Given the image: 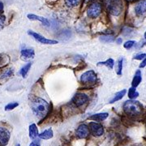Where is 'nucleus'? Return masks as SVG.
I'll return each instance as SVG.
<instances>
[{
  "instance_id": "nucleus-16",
  "label": "nucleus",
  "mask_w": 146,
  "mask_h": 146,
  "mask_svg": "<svg viewBox=\"0 0 146 146\" xmlns=\"http://www.w3.org/2000/svg\"><path fill=\"white\" fill-rule=\"evenodd\" d=\"M53 136H54V132H53V130L51 128H49V129H46L44 131H42V133L39 135V137L42 139V140H49L50 138H52Z\"/></svg>"
},
{
  "instance_id": "nucleus-4",
  "label": "nucleus",
  "mask_w": 146,
  "mask_h": 146,
  "mask_svg": "<svg viewBox=\"0 0 146 146\" xmlns=\"http://www.w3.org/2000/svg\"><path fill=\"white\" fill-rule=\"evenodd\" d=\"M80 81L84 84H94L97 82V74L93 70L87 71L80 76Z\"/></svg>"
},
{
  "instance_id": "nucleus-17",
  "label": "nucleus",
  "mask_w": 146,
  "mask_h": 146,
  "mask_svg": "<svg viewBox=\"0 0 146 146\" xmlns=\"http://www.w3.org/2000/svg\"><path fill=\"white\" fill-rule=\"evenodd\" d=\"M126 93H127V90H126V89H123L122 91L118 92L117 94H115V95L114 96V98L110 100V104H112V103H115V102H118V101L121 100L123 98V97H124V95L126 94Z\"/></svg>"
},
{
  "instance_id": "nucleus-34",
  "label": "nucleus",
  "mask_w": 146,
  "mask_h": 146,
  "mask_svg": "<svg viewBox=\"0 0 146 146\" xmlns=\"http://www.w3.org/2000/svg\"><path fill=\"white\" fill-rule=\"evenodd\" d=\"M3 62V57H1V55H0V63H2Z\"/></svg>"
},
{
  "instance_id": "nucleus-12",
  "label": "nucleus",
  "mask_w": 146,
  "mask_h": 146,
  "mask_svg": "<svg viewBox=\"0 0 146 146\" xmlns=\"http://www.w3.org/2000/svg\"><path fill=\"white\" fill-rule=\"evenodd\" d=\"M34 55H35V52L33 49H25V50H22L21 52V58L25 61L33 58Z\"/></svg>"
},
{
  "instance_id": "nucleus-22",
  "label": "nucleus",
  "mask_w": 146,
  "mask_h": 146,
  "mask_svg": "<svg viewBox=\"0 0 146 146\" xmlns=\"http://www.w3.org/2000/svg\"><path fill=\"white\" fill-rule=\"evenodd\" d=\"M139 96V94L136 91V88L131 87L128 90V98L131 100H135Z\"/></svg>"
},
{
  "instance_id": "nucleus-29",
  "label": "nucleus",
  "mask_w": 146,
  "mask_h": 146,
  "mask_svg": "<svg viewBox=\"0 0 146 146\" xmlns=\"http://www.w3.org/2000/svg\"><path fill=\"white\" fill-rule=\"evenodd\" d=\"M146 57V54H137L134 57V59L136 60H141V59H145Z\"/></svg>"
},
{
  "instance_id": "nucleus-7",
  "label": "nucleus",
  "mask_w": 146,
  "mask_h": 146,
  "mask_svg": "<svg viewBox=\"0 0 146 146\" xmlns=\"http://www.w3.org/2000/svg\"><path fill=\"white\" fill-rule=\"evenodd\" d=\"M89 128L90 132L94 136H101L104 133V128L102 125L97 122H90L89 124Z\"/></svg>"
},
{
  "instance_id": "nucleus-15",
  "label": "nucleus",
  "mask_w": 146,
  "mask_h": 146,
  "mask_svg": "<svg viewBox=\"0 0 146 146\" xmlns=\"http://www.w3.org/2000/svg\"><path fill=\"white\" fill-rule=\"evenodd\" d=\"M141 80H142L141 72L140 70H138V71H136V74H135V76H134V78L132 80V82H131L132 87H133V88H136V87L140 84V83L141 82Z\"/></svg>"
},
{
  "instance_id": "nucleus-10",
  "label": "nucleus",
  "mask_w": 146,
  "mask_h": 146,
  "mask_svg": "<svg viewBox=\"0 0 146 146\" xmlns=\"http://www.w3.org/2000/svg\"><path fill=\"white\" fill-rule=\"evenodd\" d=\"M76 136L79 138H86L89 135V126L86 124H80L76 129Z\"/></svg>"
},
{
  "instance_id": "nucleus-20",
  "label": "nucleus",
  "mask_w": 146,
  "mask_h": 146,
  "mask_svg": "<svg viewBox=\"0 0 146 146\" xmlns=\"http://www.w3.org/2000/svg\"><path fill=\"white\" fill-rule=\"evenodd\" d=\"M98 65L100 66V65H103V66H106V67H107L110 69H113L114 68V65H115V61L112 59V58H109V59H107L106 61H105V62H99V63H98Z\"/></svg>"
},
{
  "instance_id": "nucleus-2",
  "label": "nucleus",
  "mask_w": 146,
  "mask_h": 146,
  "mask_svg": "<svg viewBox=\"0 0 146 146\" xmlns=\"http://www.w3.org/2000/svg\"><path fill=\"white\" fill-rule=\"evenodd\" d=\"M123 111L127 115L131 117H136L142 114L143 111V106L140 102L136 100H129L124 102L123 106Z\"/></svg>"
},
{
  "instance_id": "nucleus-33",
  "label": "nucleus",
  "mask_w": 146,
  "mask_h": 146,
  "mask_svg": "<svg viewBox=\"0 0 146 146\" xmlns=\"http://www.w3.org/2000/svg\"><path fill=\"white\" fill-rule=\"evenodd\" d=\"M116 42H117V43H118V44H121V43H122V42H123V40H122V38H118V39L116 40Z\"/></svg>"
},
{
  "instance_id": "nucleus-31",
  "label": "nucleus",
  "mask_w": 146,
  "mask_h": 146,
  "mask_svg": "<svg viewBox=\"0 0 146 146\" xmlns=\"http://www.w3.org/2000/svg\"><path fill=\"white\" fill-rule=\"evenodd\" d=\"M3 8H4V5L2 1H0V14L3 11Z\"/></svg>"
},
{
  "instance_id": "nucleus-8",
  "label": "nucleus",
  "mask_w": 146,
  "mask_h": 146,
  "mask_svg": "<svg viewBox=\"0 0 146 146\" xmlns=\"http://www.w3.org/2000/svg\"><path fill=\"white\" fill-rule=\"evenodd\" d=\"M89 101L88 95L84 93H76L73 97L72 102L76 105L77 107H80L83 105L86 104Z\"/></svg>"
},
{
  "instance_id": "nucleus-25",
  "label": "nucleus",
  "mask_w": 146,
  "mask_h": 146,
  "mask_svg": "<svg viewBox=\"0 0 146 146\" xmlns=\"http://www.w3.org/2000/svg\"><path fill=\"white\" fill-rule=\"evenodd\" d=\"M123 58H119V60L117 63V69H116V72L117 74L120 76L122 75V70H123Z\"/></svg>"
},
{
  "instance_id": "nucleus-13",
  "label": "nucleus",
  "mask_w": 146,
  "mask_h": 146,
  "mask_svg": "<svg viewBox=\"0 0 146 146\" xmlns=\"http://www.w3.org/2000/svg\"><path fill=\"white\" fill-rule=\"evenodd\" d=\"M28 18L30 21H40V22H42L43 25H46V26H49L50 25V21H49V20H47L46 18H44L42 16H36V15H33V14H29L28 15Z\"/></svg>"
},
{
  "instance_id": "nucleus-23",
  "label": "nucleus",
  "mask_w": 146,
  "mask_h": 146,
  "mask_svg": "<svg viewBox=\"0 0 146 146\" xmlns=\"http://www.w3.org/2000/svg\"><path fill=\"white\" fill-rule=\"evenodd\" d=\"M81 0H65L66 5L69 7H75L80 3Z\"/></svg>"
},
{
  "instance_id": "nucleus-36",
  "label": "nucleus",
  "mask_w": 146,
  "mask_h": 146,
  "mask_svg": "<svg viewBox=\"0 0 146 146\" xmlns=\"http://www.w3.org/2000/svg\"><path fill=\"white\" fill-rule=\"evenodd\" d=\"M127 1H128V2H131V1H133V0H127Z\"/></svg>"
},
{
  "instance_id": "nucleus-24",
  "label": "nucleus",
  "mask_w": 146,
  "mask_h": 146,
  "mask_svg": "<svg viewBox=\"0 0 146 146\" xmlns=\"http://www.w3.org/2000/svg\"><path fill=\"white\" fill-rule=\"evenodd\" d=\"M100 40L102 42L105 43H108V42H112L115 41V38L113 36H110V35H104V36H102L100 37Z\"/></svg>"
},
{
  "instance_id": "nucleus-37",
  "label": "nucleus",
  "mask_w": 146,
  "mask_h": 146,
  "mask_svg": "<svg viewBox=\"0 0 146 146\" xmlns=\"http://www.w3.org/2000/svg\"><path fill=\"white\" fill-rule=\"evenodd\" d=\"M17 146H21V145H17Z\"/></svg>"
},
{
  "instance_id": "nucleus-6",
  "label": "nucleus",
  "mask_w": 146,
  "mask_h": 146,
  "mask_svg": "<svg viewBox=\"0 0 146 146\" xmlns=\"http://www.w3.org/2000/svg\"><path fill=\"white\" fill-rule=\"evenodd\" d=\"M28 33L29 35H31L36 41H37L38 42L42 43V44H44V45H55L57 44L58 41H55V40H50V39H47L46 37H44L42 35H40L39 33H36L35 32H33L31 30L28 31Z\"/></svg>"
},
{
  "instance_id": "nucleus-5",
  "label": "nucleus",
  "mask_w": 146,
  "mask_h": 146,
  "mask_svg": "<svg viewBox=\"0 0 146 146\" xmlns=\"http://www.w3.org/2000/svg\"><path fill=\"white\" fill-rule=\"evenodd\" d=\"M102 11V6L99 3H94L89 7L87 11V15L89 18H97L101 15Z\"/></svg>"
},
{
  "instance_id": "nucleus-18",
  "label": "nucleus",
  "mask_w": 146,
  "mask_h": 146,
  "mask_svg": "<svg viewBox=\"0 0 146 146\" xmlns=\"http://www.w3.org/2000/svg\"><path fill=\"white\" fill-rule=\"evenodd\" d=\"M38 135V129L35 123H33L29 126V137L31 139H35Z\"/></svg>"
},
{
  "instance_id": "nucleus-38",
  "label": "nucleus",
  "mask_w": 146,
  "mask_h": 146,
  "mask_svg": "<svg viewBox=\"0 0 146 146\" xmlns=\"http://www.w3.org/2000/svg\"><path fill=\"white\" fill-rule=\"evenodd\" d=\"M87 1H90V0H87Z\"/></svg>"
},
{
  "instance_id": "nucleus-19",
  "label": "nucleus",
  "mask_w": 146,
  "mask_h": 146,
  "mask_svg": "<svg viewBox=\"0 0 146 146\" xmlns=\"http://www.w3.org/2000/svg\"><path fill=\"white\" fill-rule=\"evenodd\" d=\"M13 70L12 69H5V70H3L2 72L0 73V78L1 79H6V78H9L11 76H13Z\"/></svg>"
},
{
  "instance_id": "nucleus-30",
  "label": "nucleus",
  "mask_w": 146,
  "mask_h": 146,
  "mask_svg": "<svg viewBox=\"0 0 146 146\" xmlns=\"http://www.w3.org/2000/svg\"><path fill=\"white\" fill-rule=\"evenodd\" d=\"M146 66V57L141 62V63L140 64V68H145Z\"/></svg>"
},
{
  "instance_id": "nucleus-14",
  "label": "nucleus",
  "mask_w": 146,
  "mask_h": 146,
  "mask_svg": "<svg viewBox=\"0 0 146 146\" xmlns=\"http://www.w3.org/2000/svg\"><path fill=\"white\" fill-rule=\"evenodd\" d=\"M108 116H109L108 113H98L89 117V119L94 120V122H102L106 119H107Z\"/></svg>"
},
{
  "instance_id": "nucleus-27",
  "label": "nucleus",
  "mask_w": 146,
  "mask_h": 146,
  "mask_svg": "<svg viewBox=\"0 0 146 146\" xmlns=\"http://www.w3.org/2000/svg\"><path fill=\"white\" fill-rule=\"evenodd\" d=\"M135 44H136L135 41H127V42H125V44L123 45V46H124L125 49L129 50V49H131V48H132V47L134 46Z\"/></svg>"
},
{
  "instance_id": "nucleus-28",
  "label": "nucleus",
  "mask_w": 146,
  "mask_h": 146,
  "mask_svg": "<svg viewBox=\"0 0 146 146\" xmlns=\"http://www.w3.org/2000/svg\"><path fill=\"white\" fill-rule=\"evenodd\" d=\"M6 17L5 16L0 14V29H2L3 26H4V24H5Z\"/></svg>"
},
{
  "instance_id": "nucleus-1",
  "label": "nucleus",
  "mask_w": 146,
  "mask_h": 146,
  "mask_svg": "<svg viewBox=\"0 0 146 146\" xmlns=\"http://www.w3.org/2000/svg\"><path fill=\"white\" fill-rule=\"evenodd\" d=\"M33 112L38 118H44L49 113L50 104L46 100L42 99L41 98H36L32 102L31 105Z\"/></svg>"
},
{
  "instance_id": "nucleus-3",
  "label": "nucleus",
  "mask_w": 146,
  "mask_h": 146,
  "mask_svg": "<svg viewBox=\"0 0 146 146\" xmlns=\"http://www.w3.org/2000/svg\"><path fill=\"white\" fill-rule=\"evenodd\" d=\"M106 9L113 16H119L123 9L122 0H105Z\"/></svg>"
},
{
  "instance_id": "nucleus-32",
  "label": "nucleus",
  "mask_w": 146,
  "mask_h": 146,
  "mask_svg": "<svg viewBox=\"0 0 146 146\" xmlns=\"http://www.w3.org/2000/svg\"><path fill=\"white\" fill-rule=\"evenodd\" d=\"M29 146H40L39 143H37L36 141H33L31 144L29 145Z\"/></svg>"
},
{
  "instance_id": "nucleus-35",
  "label": "nucleus",
  "mask_w": 146,
  "mask_h": 146,
  "mask_svg": "<svg viewBox=\"0 0 146 146\" xmlns=\"http://www.w3.org/2000/svg\"><path fill=\"white\" fill-rule=\"evenodd\" d=\"M144 36H145V39H146V32H145V35H144Z\"/></svg>"
},
{
  "instance_id": "nucleus-26",
  "label": "nucleus",
  "mask_w": 146,
  "mask_h": 146,
  "mask_svg": "<svg viewBox=\"0 0 146 146\" xmlns=\"http://www.w3.org/2000/svg\"><path fill=\"white\" fill-rule=\"evenodd\" d=\"M18 106H19L18 102H11V103H9V104H7L5 106V110H11L15 109Z\"/></svg>"
},
{
  "instance_id": "nucleus-21",
  "label": "nucleus",
  "mask_w": 146,
  "mask_h": 146,
  "mask_svg": "<svg viewBox=\"0 0 146 146\" xmlns=\"http://www.w3.org/2000/svg\"><path fill=\"white\" fill-rule=\"evenodd\" d=\"M32 66V63H28L26 65H25L23 68H21V74L22 75V76L25 78V77H26L27 75H28V73L29 72V69L31 68Z\"/></svg>"
},
{
  "instance_id": "nucleus-11",
  "label": "nucleus",
  "mask_w": 146,
  "mask_h": 146,
  "mask_svg": "<svg viewBox=\"0 0 146 146\" xmlns=\"http://www.w3.org/2000/svg\"><path fill=\"white\" fill-rule=\"evenodd\" d=\"M135 12L137 16H141L146 12V0H141L135 7Z\"/></svg>"
},
{
  "instance_id": "nucleus-9",
  "label": "nucleus",
  "mask_w": 146,
  "mask_h": 146,
  "mask_svg": "<svg viewBox=\"0 0 146 146\" xmlns=\"http://www.w3.org/2000/svg\"><path fill=\"white\" fill-rule=\"evenodd\" d=\"M10 131L4 127H0V146H6L10 140Z\"/></svg>"
}]
</instances>
